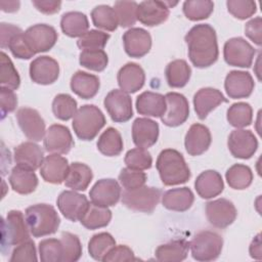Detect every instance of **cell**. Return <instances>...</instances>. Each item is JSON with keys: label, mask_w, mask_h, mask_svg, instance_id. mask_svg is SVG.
<instances>
[{"label": "cell", "mask_w": 262, "mask_h": 262, "mask_svg": "<svg viewBox=\"0 0 262 262\" xmlns=\"http://www.w3.org/2000/svg\"><path fill=\"white\" fill-rule=\"evenodd\" d=\"M184 40L187 45L188 57L195 68H208L218 59L216 32L209 24L193 26L185 35Z\"/></svg>", "instance_id": "obj_1"}, {"label": "cell", "mask_w": 262, "mask_h": 262, "mask_svg": "<svg viewBox=\"0 0 262 262\" xmlns=\"http://www.w3.org/2000/svg\"><path fill=\"white\" fill-rule=\"evenodd\" d=\"M156 167L162 182L167 186L185 183L190 178V170L182 154L173 148H166L160 152Z\"/></svg>", "instance_id": "obj_2"}, {"label": "cell", "mask_w": 262, "mask_h": 262, "mask_svg": "<svg viewBox=\"0 0 262 262\" xmlns=\"http://www.w3.org/2000/svg\"><path fill=\"white\" fill-rule=\"evenodd\" d=\"M25 219L34 237L53 234L60 224V218L56 210L48 204H36L27 208Z\"/></svg>", "instance_id": "obj_3"}, {"label": "cell", "mask_w": 262, "mask_h": 262, "mask_svg": "<svg viewBox=\"0 0 262 262\" xmlns=\"http://www.w3.org/2000/svg\"><path fill=\"white\" fill-rule=\"evenodd\" d=\"M72 125L78 138L92 140L105 125V117L96 105L84 104L78 108Z\"/></svg>", "instance_id": "obj_4"}, {"label": "cell", "mask_w": 262, "mask_h": 262, "mask_svg": "<svg viewBox=\"0 0 262 262\" xmlns=\"http://www.w3.org/2000/svg\"><path fill=\"white\" fill-rule=\"evenodd\" d=\"M30 230L24 215L18 210H11L1 223V248L5 253L12 246L30 239Z\"/></svg>", "instance_id": "obj_5"}, {"label": "cell", "mask_w": 262, "mask_h": 262, "mask_svg": "<svg viewBox=\"0 0 262 262\" xmlns=\"http://www.w3.org/2000/svg\"><path fill=\"white\" fill-rule=\"evenodd\" d=\"M222 247L223 238L221 235L211 230L198 232L189 243L192 258L202 262L216 260L221 254Z\"/></svg>", "instance_id": "obj_6"}, {"label": "cell", "mask_w": 262, "mask_h": 262, "mask_svg": "<svg viewBox=\"0 0 262 262\" xmlns=\"http://www.w3.org/2000/svg\"><path fill=\"white\" fill-rule=\"evenodd\" d=\"M162 196L160 188L152 186H141L133 190H124L121 194L122 204L137 212L151 213L156 209Z\"/></svg>", "instance_id": "obj_7"}, {"label": "cell", "mask_w": 262, "mask_h": 262, "mask_svg": "<svg viewBox=\"0 0 262 262\" xmlns=\"http://www.w3.org/2000/svg\"><path fill=\"white\" fill-rule=\"evenodd\" d=\"M256 50L242 37L227 40L223 47V56L227 64L238 68H250L255 57Z\"/></svg>", "instance_id": "obj_8"}, {"label": "cell", "mask_w": 262, "mask_h": 262, "mask_svg": "<svg viewBox=\"0 0 262 262\" xmlns=\"http://www.w3.org/2000/svg\"><path fill=\"white\" fill-rule=\"evenodd\" d=\"M178 2L171 1H142L137 7V19L147 27L159 26L166 21L170 14V8Z\"/></svg>", "instance_id": "obj_9"}, {"label": "cell", "mask_w": 262, "mask_h": 262, "mask_svg": "<svg viewBox=\"0 0 262 262\" xmlns=\"http://www.w3.org/2000/svg\"><path fill=\"white\" fill-rule=\"evenodd\" d=\"M103 104L111 119L116 123L127 122L133 116L132 99L121 89L110 91L104 97Z\"/></svg>", "instance_id": "obj_10"}, {"label": "cell", "mask_w": 262, "mask_h": 262, "mask_svg": "<svg viewBox=\"0 0 262 262\" xmlns=\"http://www.w3.org/2000/svg\"><path fill=\"white\" fill-rule=\"evenodd\" d=\"M24 36L35 54L50 50L58 38L56 30L46 24H37L28 28L24 32Z\"/></svg>", "instance_id": "obj_11"}, {"label": "cell", "mask_w": 262, "mask_h": 262, "mask_svg": "<svg viewBox=\"0 0 262 262\" xmlns=\"http://www.w3.org/2000/svg\"><path fill=\"white\" fill-rule=\"evenodd\" d=\"M165 99L166 111L161 117L162 122L169 127L180 126L189 116V104L186 97L178 92H168Z\"/></svg>", "instance_id": "obj_12"}, {"label": "cell", "mask_w": 262, "mask_h": 262, "mask_svg": "<svg viewBox=\"0 0 262 262\" xmlns=\"http://www.w3.org/2000/svg\"><path fill=\"white\" fill-rule=\"evenodd\" d=\"M237 211L232 202L226 199H217L206 204V217L216 228H225L233 223Z\"/></svg>", "instance_id": "obj_13"}, {"label": "cell", "mask_w": 262, "mask_h": 262, "mask_svg": "<svg viewBox=\"0 0 262 262\" xmlns=\"http://www.w3.org/2000/svg\"><path fill=\"white\" fill-rule=\"evenodd\" d=\"M227 146L234 158L250 159L258 148V140L251 130L235 129L228 136Z\"/></svg>", "instance_id": "obj_14"}, {"label": "cell", "mask_w": 262, "mask_h": 262, "mask_svg": "<svg viewBox=\"0 0 262 262\" xmlns=\"http://www.w3.org/2000/svg\"><path fill=\"white\" fill-rule=\"evenodd\" d=\"M43 144L45 150L50 154L66 155L72 149L75 142L68 127L60 124H53L46 130Z\"/></svg>", "instance_id": "obj_15"}, {"label": "cell", "mask_w": 262, "mask_h": 262, "mask_svg": "<svg viewBox=\"0 0 262 262\" xmlns=\"http://www.w3.org/2000/svg\"><path fill=\"white\" fill-rule=\"evenodd\" d=\"M19 128L31 141H41L45 135V122L38 111L31 107H20L16 112Z\"/></svg>", "instance_id": "obj_16"}, {"label": "cell", "mask_w": 262, "mask_h": 262, "mask_svg": "<svg viewBox=\"0 0 262 262\" xmlns=\"http://www.w3.org/2000/svg\"><path fill=\"white\" fill-rule=\"evenodd\" d=\"M29 73L30 78L34 83L50 85L58 79L59 64L54 58L47 55H41L31 61Z\"/></svg>", "instance_id": "obj_17"}, {"label": "cell", "mask_w": 262, "mask_h": 262, "mask_svg": "<svg viewBox=\"0 0 262 262\" xmlns=\"http://www.w3.org/2000/svg\"><path fill=\"white\" fill-rule=\"evenodd\" d=\"M60 213L69 220L76 222L83 217L89 201L84 194L78 193L75 190L62 191L56 201Z\"/></svg>", "instance_id": "obj_18"}, {"label": "cell", "mask_w": 262, "mask_h": 262, "mask_svg": "<svg viewBox=\"0 0 262 262\" xmlns=\"http://www.w3.org/2000/svg\"><path fill=\"white\" fill-rule=\"evenodd\" d=\"M121 194L120 184L117 180L112 178L98 180L89 192L92 204L106 208L115 206L119 202Z\"/></svg>", "instance_id": "obj_19"}, {"label": "cell", "mask_w": 262, "mask_h": 262, "mask_svg": "<svg viewBox=\"0 0 262 262\" xmlns=\"http://www.w3.org/2000/svg\"><path fill=\"white\" fill-rule=\"evenodd\" d=\"M255 87L254 79L249 72L230 71L224 81V88L230 98H247Z\"/></svg>", "instance_id": "obj_20"}, {"label": "cell", "mask_w": 262, "mask_h": 262, "mask_svg": "<svg viewBox=\"0 0 262 262\" xmlns=\"http://www.w3.org/2000/svg\"><path fill=\"white\" fill-rule=\"evenodd\" d=\"M124 49L134 58H140L147 54L151 47L150 34L142 28H131L123 35Z\"/></svg>", "instance_id": "obj_21"}, {"label": "cell", "mask_w": 262, "mask_h": 262, "mask_svg": "<svg viewBox=\"0 0 262 262\" xmlns=\"http://www.w3.org/2000/svg\"><path fill=\"white\" fill-rule=\"evenodd\" d=\"M69 162L58 154H50L44 158L40 167V174L44 181L52 184L62 183L69 172Z\"/></svg>", "instance_id": "obj_22"}, {"label": "cell", "mask_w": 262, "mask_h": 262, "mask_svg": "<svg viewBox=\"0 0 262 262\" xmlns=\"http://www.w3.org/2000/svg\"><path fill=\"white\" fill-rule=\"evenodd\" d=\"M13 159L16 166L35 171L44 161V151L37 143L26 141L14 147Z\"/></svg>", "instance_id": "obj_23"}, {"label": "cell", "mask_w": 262, "mask_h": 262, "mask_svg": "<svg viewBox=\"0 0 262 262\" xmlns=\"http://www.w3.org/2000/svg\"><path fill=\"white\" fill-rule=\"evenodd\" d=\"M159 125L148 118H137L132 124V139L134 144L140 148L152 146L159 137Z\"/></svg>", "instance_id": "obj_24"}, {"label": "cell", "mask_w": 262, "mask_h": 262, "mask_svg": "<svg viewBox=\"0 0 262 262\" xmlns=\"http://www.w3.org/2000/svg\"><path fill=\"white\" fill-rule=\"evenodd\" d=\"M212 137L208 127L203 124H192L186 132L184 146L188 155L200 156L204 154L211 144Z\"/></svg>", "instance_id": "obj_25"}, {"label": "cell", "mask_w": 262, "mask_h": 262, "mask_svg": "<svg viewBox=\"0 0 262 262\" xmlns=\"http://www.w3.org/2000/svg\"><path fill=\"white\" fill-rule=\"evenodd\" d=\"M117 80L121 90L128 94L135 93L144 85L145 73L138 63L127 62L119 70Z\"/></svg>", "instance_id": "obj_26"}, {"label": "cell", "mask_w": 262, "mask_h": 262, "mask_svg": "<svg viewBox=\"0 0 262 262\" xmlns=\"http://www.w3.org/2000/svg\"><path fill=\"white\" fill-rule=\"evenodd\" d=\"M223 102H227V99L221 91L212 87L201 88L193 96L194 111L201 120L206 119L210 112Z\"/></svg>", "instance_id": "obj_27"}, {"label": "cell", "mask_w": 262, "mask_h": 262, "mask_svg": "<svg viewBox=\"0 0 262 262\" xmlns=\"http://www.w3.org/2000/svg\"><path fill=\"white\" fill-rule=\"evenodd\" d=\"M194 187L202 199H212L223 191L224 183L219 172L206 170L196 177Z\"/></svg>", "instance_id": "obj_28"}, {"label": "cell", "mask_w": 262, "mask_h": 262, "mask_svg": "<svg viewBox=\"0 0 262 262\" xmlns=\"http://www.w3.org/2000/svg\"><path fill=\"white\" fill-rule=\"evenodd\" d=\"M70 86L72 91L83 99L94 97L100 87L99 78L83 71H77L71 78Z\"/></svg>", "instance_id": "obj_29"}, {"label": "cell", "mask_w": 262, "mask_h": 262, "mask_svg": "<svg viewBox=\"0 0 262 262\" xmlns=\"http://www.w3.org/2000/svg\"><path fill=\"white\" fill-rule=\"evenodd\" d=\"M136 110L139 115L161 118L166 111L165 96L160 93L144 91L136 98Z\"/></svg>", "instance_id": "obj_30"}, {"label": "cell", "mask_w": 262, "mask_h": 262, "mask_svg": "<svg viewBox=\"0 0 262 262\" xmlns=\"http://www.w3.org/2000/svg\"><path fill=\"white\" fill-rule=\"evenodd\" d=\"M193 201V192L188 187L172 188L162 195L163 206L168 210L176 212L187 211L192 206Z\"/></svg>", "instance_id": "obj_31"}, {"label": "cell", "mask_w": 262, "mask_h": 262, "mask_svg": "<svg viewBox=\"0 0 262 262\" xmlns=\"http://www.w3.org/2000/svg\"><path fill=\"white\" fill-rule=\"evenodd\" d=\"M11 188L19 194H29L36 190L38 186V177L34 171L15 166L9 175Z\"/></svg>", "instance_id": "obj_32"}, {"label": "cell", "mask_w": 262, "mask_h": 262, "mask_svg": "<svg viewBox=\"0 0 262 262\" xmlns=\"http://www.w3.org/2000/svg\"><path fill=\"white\" fill-rule=\"evenodd\" d=\"M189 242L184 238L174 239L156 249V259L161 262H179L187 257Z\"/></svg>", "instance_id": "obj_33"}, {"label": "cell", "mask_w": 262, "mask_h": 262, "mask_svg": "<svg viewBox=\"0 0 262 262\" xmlns=\"http://www.w3.org/2000/svg\"><path fill=\"white\" fill-rule=\"evenodd\" d=\"M93 178L92 170L84 163L74 162L70 165L67 178L64 180L66 186L73 190H86Z\"/></svg>", "instance_id": "obj_34"}, {"label": "cell", "mask_w": 262, "mask_h": 262, "mask_svg": "<svg viewBox=\"0 0 262 262\" xmlns=\"http://www.w3.org/2000/svg\"><path fill=\"white\" fill-rule=\"evenodd\" d=\"M60 28L64 35L72 38H80L88 31L89 21L86 14L80 11H69L61 16Z\"/></svg>", "instance_id": "obj_35"}, {"label": "cell", "mask_w": 262, "mask_h": 262, "mask_svg": "<svg viewBox=\"0 0 262 262\" xmlns=\"http://www.w3.org/2000/svg\"><path fill=\"white\" fill-rule=\"evenodd\" d=\"M165 76L170 87L181 88L188 83L191 76V69L184 59H175L167 64Z\"/></svg>", "instance_id": "obj_36"}, {"label": "cell", "mask_w": 262, "mask_h": 262, "mask_svg": "<svg viewBox=\"0 0 262 262\" xmlns=\"http://www.w3.org/2000/svg\"><path fill=\"white\" fill-rule=\"evenodd\" d=\"M112 220V211L106 207L96 206L89 203L83 217L81 218V224L87 229L93 230L101 227H105Z\"/></svg>", "instance_id": "obj_37"}, {"label": "cell", "mask_w": 262, "mask_h": 262, "mask_svg": "<svg viewBox=\"0 0 262 262\" xmlns=\"http://www.w3.org/2000/svg\"><path fill=\"white\" fill-rule=\"evenodd\" d=\"M96 145L97 149L106 157L119 156L124 147L122 136L114 127H108L100 134Z\"/></svg>", "instance_id": "obj_38"}, {"label": "cell", "mask_w": 262, "mask_h": 262, "mask_svg": "<svg viewBox=\"0 0 262 262\" xmlns=\"http://www.w3.org/2000/svg\"><path fill=\"white\" fill-rule=\"evenodd\" d=\"M225 178L231 188L243 190L252 184L253 172L249 166L244 164H234L227 169Z\"/></svg>", "instance_id": "obj_39"}, {"label": "cell", "mask_w": 262, "mask_h": 262, "mask_svg": "<svg viewBox=\"0 0 262 262\" xmlns=\"http://www.w3.org/2000/svg\"><path fill=\"white\" fill-rule=\"evenodd\" d=\"M93 25L101 30L113 32L119 26L118 16L114 7L105 4L95 6L91 11Z\"/></svg>", "instance_id": "obj_40"}, {"label": "cell", "mask_w": 262, "mask_h": 262, "mask_svg": "<svg viewBox=\"0 0 262 262\" xmlns=\"http://www.w3.org/2000/svg\"><path fill=\"white\" fill-rule=\"evenodd\" d=\"M226 119L232 127L243 129L251 125L253 121V108L247 102H235L228 107Z\"/></svg>", "instance_id": "obj_41"}, {"label": "cell", "mask_w": 262, "mask_h": 262, "mask_svg": "<svg viewBox=\"0 0 262 262\" xmlns=\"http://www.w3.org/2000/svg\"><path fill=\"white\" fill-rule=\"evenodd\" d=\"M116 246V241L108 232L94 234L88 243L89 255L97 261H103L106 254Z\"/></svg>", "instance_id": "obj_42"}, {"label": "cell", "mask_w": 262, "mask_h": 262, "mask_svg": "<svg viewBox=\"0 0 262 262\" xmlns=\"http://www.w3.org/2000/svg\"><path fill=\"white\" fill-rule=\"evenodd\" d=\"M77 101L67 93L57 94L52 101V113L55 118L68 121L77 113Z\"/></svg>", "instance_id": "obj_43"}, {"label": "cell", "mask_w": 262, "mask_h": 262, "mask_svg": "<svg viewBox=\"0 0 262 262\" xmlns=\"http://www.w3.org/2000/svg\"><path fill=\"white\" fill-rule=\"evenodd\" d=\"M1 66H0V84L1 87H5L11 90H16L20 84L19 75L14 68L11 59L8 55L1 51Z\"/></svg>", "instance_id": "obj_44"}, {"label": "cell", "mask_w": 262, "mask_h": 262, "mask_svg": "<svg viewBox=\"0 0 262 262\" xmlns=\"http://www.w3.org/2000/svg\"><path fill=\"white\" fill-rule=\"evenodd\" d=\"M184 15L190 20L208 18L214 10V3L209 0H188L182 6Z\"/></svg>", "instance_id": "obj_45"}, {"label": "cell", "mask_w": 262, "mask_h": 262, "mask_svg": "<svg viewBox=\"0 0 262 262\" xmlns=\"http://www.w3.org/2000/svg\"><path fill=\"white\" fill-rule=\"evenodd\" d=\"M79 62L82 67L88 70L101 72L106 68L108 57L103 49L82 50L79 55Z\"/></svg>", "instance_id": "obj_46"}, {"label": "cell", "mask_w": 262, "mask_h": 262, "mask_svg": "<svg viewBox=\"0 0 262 262\" xmlns=\"http://www.w3.org/2000/svg\"><path fill=\"white\" fill-rule=\"evenodd\" d=\"M62 245L61 262H76L82 256V245L79 237L71 232L63 231L60 235Z\"/></svg>", "instance_id": "obj_47"}, {"label": "cell", "mask_w": 262, "mask_h": 262, "mask_svg": "<svg viewBox=\"0 0 262 262\" xmlns=\"http://www.w3.org/2000/svg\"><path fill=\"white\" fill-rule=\"evenodd\" d=\"M137 7L135 1H116L114 9L118 16L119 26L122 28L132 27L137 20Z\"/></svg>", "instance_id": "obj_48"}, {"label": "cell", "mask_w": 262, "mask_h": 262, "mask_svg": "<svg viewBox=\"0 0 262 262\" xmlns=\"http://www.w3.org/2000/svg\"><path fill=\"white\" fill-rule=\"evenodd\" d=\"M108 39L110 34L99 30H90L78 39L77 46L81 50L103 49Z\"/></svg>", "instance_id": "obj_49"}, {"label": "cell", "mask_w": 262, "mask_h": 262, "mask_svg": "<svg viewBox=\"0 0 262 262\" xmlns=\"http://www.w3.org/2000/svg\"><path fill=\"white\" fill-rule=\"evenodd\" d=\"M124 162L126 166L133 170H147L152 165V158L145 148H132L125 155Z\"/></svg>", "instance_id": "obj_50"}, {"label": "cell", "mask_w": 262, "mask_h": 262, "mask_svg": "<svg viewBox=\"0 0 262 262\" xmlns=\"http://www.w3.org/2000/svg\"><path fill=\"white\" fill-rule=\"evenodd\" d=\"M39 256L42 262H61L62 245L57 238H46L39 243Z\"/></svg>", "instance_id": "obj_51"}, {"label": "cell", "mask_w": 262, "mask_h": 262, "mask_svg": "<svg viewBox=\"0 0 262 262\" xmlns=\"http://www.w3.org/2000/svg\"><path fill=\"white\" fill-rule=\"evenodd\" d=\"M119 182L125 190H133L143 186L146 182V174L139 170L123 168L119 174Z\"/></svg>", "instance_id": "obj_52"}, {"label": "cell", "mask_w": 262, "mask_h": 262, "mask_svg": "<svg viewBox=\"0 0 262 262\" xmlns=\"http://www.w3.org/2000/svg\"><path fill=\"white\" fill-rule=\"evenodd\" d=\"M227 10L238 19H246L254 15L257 11V4L252 0H228Z\"/></svg>", "instance_id": "obj_53"}, {"label": "cell", "mask_w": 262, "mask_h": 262, "mask_svg": "<svg viewBox=\"0 0 262 262\" xmlns=\"http://www.w3.org/2000/svg\"><path fill=\"white\" fill-rule=\"evenodd\" d=\"M7 48H9L14 57L19 59H30L35 55V52L30 48L25 39L24 31L14 35L9 40Z\"/></svg>", "instance_id": "obj_54"}, {"label": "cell", "mask_w": 262, "mask_h": 262, "mask_svg": "<svg viewBox=\"0 0 262 262\" xmlns=\"http://www.w3.org/2000/svg\"><path fill=\"white\" fill-rule=\"evenodd\" d=\"M37 252L34 241L31 238L17 245L12 253L11 257L9 259L10 262H18V261H37Z\"/></svg>", "instance_id": "obj_55"}, {"label": "cell", "mask_w": 262, "mask_h": 262, "mask_svg": "<svg viewBox=\"0 0 262 262\" xmlns=\"http://www.w3.org/2000/svg\"><path fill=\"white\" fill-rule=\"evenodd\" d=\"M136 260L133 251L126 245L115 246L103 258L104 262H123Z\"/></svg>", "instance_id": "obj_56"}, {"label": "cell", "mask_w": 262, "mask_h": 262, "mask_svg": "<svg viewBox=\"0 0 262 262\" xmlns=\"http://www.w3.org/2000/svg\"><path fill=\"white\" fill-rule=\"evenodd\" d=\"M0 100H1V115L2 119L8 114L13 112L17 105V96L13 90L1 87L0 88Z\"/></svg>", "instance_id": "obj_57"}, {"label": "cell", "mask_w": 262, "mask_h": 262, "mask_svg": "<svg viewBox=\"0 0 262 262\" xmlns=\"http://www.w3.org/2000/svg\"><path fill=\"white\" fill-rule=\"evenodd\" d=\"M245 34L257 46H261V43H262V18L260 16H256V17L250 19L245 26Z\"/></svg>", "instance_id": "obj_58"}, {"label": "cell", "mask_w": 262, "mask_h": 262, "mask_svg": "<svg viewBox=\"0 0 262 262\" xmlns=\"http://www.w3.org/2000/svg\"><path fill=\"white\" fill-rule=\"evenodd\" d=\"M23 32V30L14 25L1 23L0 25V44L1 48L5 49L8 47L9 40L16 34Z\"/></svg>", "instance_id": "obj_59"}, {"label": "cell", "mask_w": 262, "mask_h": 262, "mask_svg": "<svg viewBox=\"0 0 262 262\" xmlns=\"http://www.w3.org/2000/svg\"><path fill=\"white\" fill-rule=\"evenodd\" d=\"M33 5L44 14H53L59 11L61 2L54 0H33Z\"/></svg>", "instance_id": "obj_60"}, {"label": "cell", "mask_w": 262, "mask_h": 262, "mask_svg": "<svg viewBox=\"0 0 262 262\" xmlns=\"http://www.w3.org/2000/svg\"><path fill=\"white\" fill-rule=\"evenodd\" d=\"M250 256L256 260H261L262 250H261V234L258 233L252 241L249 248Z\"/></svg>", "instance_id": "obj_61"}, {"label": "cell", "mask_w": 262, "mask_h": 262, "mask_svg": "<svg viewBox=\"0 0 262 262\" xmlns=\"http://www.w3.org/2000/svg\"><path fill=\"white\" fill-rule=\"evenodd\" d=\"M19 1H0L1 10L4 12H15L19 8Z\"/></svg>", "instance_id": "obj_62"}]
</instances>
